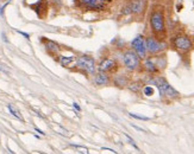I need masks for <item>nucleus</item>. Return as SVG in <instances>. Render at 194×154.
<instances>
[{"label":"nucleus","instance_id":"obj_9","mask_svg":"<svg viewBox=\"0 0 194 154\" xmlns=\"http://www.w3.org/2000/svg\"><path fill=\"white\" fill-rule=\"evenodd\" d=\"M116 68H117V63L113 58H104L99 63L98 69L101 73H108V71H113Z\"/></svg>","mask_w":194,"mask_h":154},{"label":"nucleus","instance_id":"obj_20","mask_svg":"<svg viewBox=\"0 0 194 154\" xmlns=\"http://www.w3.org/2000/svg\"><path fill=\"white\" fill-rule=\"evenodd\" d=\"M129 115H130L131 117H134V119H136V120L149 121V117H147V116H142V115H137V114H134V113H129Z\"/></svg>","mask_w":194,"mask_h":154},{"label":"nucleus","instance_id":"obj_4","mask_svg":"<svg viewBox=\"0 0 194 154\" xmlns=\"http://www.w3.org/2000/svg\"><path fill=\"white\" fill-rule=\"evenodd\" d=\"M141 58L138 57V55L136 54L132 50H127L124 52L123 55V63L126 68L127 70L130 71H134V70H137L140 64H141Z\"/></svg>","mask_w":194,"mask_h":154},{"label":"nucleus","instance_id":"obj_24","mask_svg":"<svg viewBox=\"0 0 194 154\" xmlns=\"http://www.w3.org/2000/svg\"><path fill=\"white\" fill-rule=\"evenodd\" d=\"M73 107L75 108V109H76V110H78V112H80V110H81L80 106H79V104H78V103H73Z\"/></svg>","mask_w":194,"mask_h":154},{"label":"nucleus","instance_id":"obj_3","mask_svg":"<svg viewBox=\"0 0 194 154\" xmlns=\"http://www.w3.org/2000/svg\"><path fill=\"white\" fill-rule=\"evenodd\" d=\"M150 82L159 89L161 97H168V99H176V97H179V93L168 83V81L166 78H163L161 76H156L154 78H151Z\"/></svg>","mask_w":194,"mask_h":154},{"label":"nucleus","instance_id":"obj_11","mask_svg":"<svg viewBox=\"0 0 194 154\" xmlns=\"http://www.w3.org/2000/svg\"><path fill=\"white\" fill-rule=\"evenodd\" d=\"M42 40L44 42V47H45V50H47L48 52H50V54H56V52H59L60 46H59V44H57L56 42L50 40V39H42Z\"/></svg>","mask_w":194,"mask_h":154},{"label":"nucleus","instance_id":"obj_28","mask_svg":"<svg viewBox=\"0 0 194 154\" xmlns=\"http://www.w3.org/2000/svg\"><path fill=\"white\" fill-rule=\"evenodd\" d=\"M141 154H144V153H141Z\"/></svg>","mask_w":194,"mask_h":154},{"label":"nucleus","instance_id":"obj_10","mask_svg":"<svg viewBox=\"0 0 194 154\" xmlns=\"http://www.w3.org/2000/svg\"><path fill=\"white\" fill-rule=\"evenodd\" d=\"M94 83L97 86H107L110 83V77L106 75V73L99 71L98 74H95V76H94Z\"/></svg>","mask_w":194,"mask_h":154},{"label":"nucleus","instance_id":"obj_6","mask_svg":"<svg viewBox=\"0 0 194 154\" xmlns=\"http://www.w3.org/2000/svg\"><path fill=\"white\" fill-rule=\"evenodd\" d=\"M172 43H173V46L176 50L183 51V52H187V51H189L193 47L192 40L186 34H177V36H175L174 38L172 39Z\"/></svg>","mask_w":194,"mask_h":154},{"label":"nucleus","instance_id":"obj_21","mask_svg":"<svg viewBox=\"0 0 194 154\" xmlns=\"http://www.w3.org/2000/svg\"><path fill=\"white\" fill-rule=\"evenodd\" d=\"M124 135H125V136H126V138H127V140H129V142H130V143H131V145H132V146H134V147L136 148V149H138V147H137V145H136V142H135V141H134V139H132V138H131L130 135H127L126 133H124Z\"/></svg>","mask_w":194,"mask_h":154},{"label":"nucleus","instance_id":"obj_8","mask_svg":"<svg viewBox=\"0 0 194 154\" xmlns=\"http://www.w3.org/2000/svg\"><path fill=\"white\" fill-rule=\"evenodd\" d=\"M145 46L147 51H149L150 54H159L162 50H164V44L156 39L155 37H148L145 39Z\"/></svg>","mask_w":194,"mask_h":154},{"label":"nucleus","instance_id":"obj_14","mask_svg":"<svg viewBox=\"0 0 194 154\" xmlns=\"http://www.w3.org/2000/svg\"><path fill=\"white\" fill-rule=\"evenodd\" d=\"M7 109H8V112L12 114V116H14L16 119H18V120H20V121L24 120L21 114H20V112L18 110V108L14 107L13 104H7Z\"/></svg>","mask_w":194,"mask_h":154},{"label":"nucleus","instance_id":"obj_15","mask_svg":"<svg viewBox=\"0 0 194 154\" xmlns=\"http://www.w3.org/2000/svg\"><path fill=\"white\" fill-rule=\"evenodd\" d=\"M75 59V57L74 56H69V57H66V56H60V58H59V62H60V64L62 67H69V64Z\"/></svg>","mask_w":194,"mask_h":154},{"label":"nucleus","instance_id":"obj_7","mask_svg":"<svg viewBox=\"0 0 194 154\" xmlns=\"http://www.w3.org/2000/svg\"><path fill=\"white\" fill-rule=\"evenodd\" d=\"M131 45L134 47V51L138 55L140 58L147 57V46H145V39L143 36H137L132 42Z\"/></svg>","mask_w":194,"mask_h":154},{"label":"nucleus","instance_id":"obj_1","mask_svg":"<svg viewBox=\"0 0 194 154\" xmlns=\"http://www.w3.org/2000/svg\"><path fill=\"white\" fill-rule=\"evenodd\" d=\"M150 26L157 37H162L166 34V21H164V12L163 7H156L150 14Z\"/></svg>","mask_w":194,"mask_h":154},{"label":"nucleus","instance_id":"obj_19","mask_svg":"<svg viewBox=\"0 0 194 154\" xmlns=\"http://www.w3.org/2000/svg\"><path fill=\"white\" fill-rule=\"evenodd\" d=\"M72 147H74L75 149H78L79 151V153L81 154H89V152H88V148L85 147V146H79V145H70Z\"/></svg>","mask_w":194,"mask_h":154},{"label":"nucleus","instance_id":"obj_13","mask_svg":"<svg viewBox=\"0 0 194 154\" xmlns=\"http://www.w3.org/2000/svg\"><path fill=\"white\" fill-rule=\"evenodd\" d=\"M31 8H32L35 12L37 13V15H38V14H40V11L47 12L48 4H47V1H44V0H38V1H36L35 4L31 5Z\"/></svg>","mask_w":194,"mask_h":154},{"label":"nucleus","instance_id":"obj_23","mask_svg":"<svg viewBox=\"0 0 194 154\" xmlns=\"http://www.w3.org/2000/svg\"><path fill=\"white\" fill-rule=\"evenodd\" d=\"M1 37H2V40H4L5 43H8V39H7V37H6V34H5V32H2V33H1Z\"/></svg>","mask_w":194,"mask_h":154},{"label":"nucleus","instance_id":"obj_5","mask_svg":"<svg viewBox=\"0 0 194 154\" xmlns=\"http://www.w3.org/2000/svg\"><path fill=\"white\" fill-rule=\"evenodd\" d=\"M76 67L87 74H93L95 71V60L91 56L81 55L79 57H76Z\"/></svg>","mask_w":194,"mask_h":154},{"label":"nucleus","instance_id":"obj_25","mask_svg":"<svg viewBox=\"0 0 194 154\" xmlns=\"http://www.w3.org/2000/svg\"><path fill=\"white\" fill-rule=\"evenodd\" d=\"M132 127L135 128V129H137V130H140V132H143V133H145V130L143 129V128H140V127H137V126H135V125H132Z\"/></svg>","mask_w":194,"mask_h":154},{"label":"nucleus","instance_id":"obj_18","mask_svg":"<svg viewBox=\"0 0 194 154\" xmlns=\"http://www.w3.org/2000/svg\"><path fill=\"white\" fill-rule=\"evenodd\" d=\"M129 89H130L131 91L138 93V91L142 89V84L140 83V82H135V83H132V84H130V86H129Z\"/></svg>","mask_w":194,"mask_h":154},{"label":"nucleus","instance_id":"obj_2","mask_svg":"<svg viewBox=\"0 0 194 154\" xmlns=\"http://www.w3.org/2000/svg\"><path fill=\"white\" fill-rule=\"evenodd\" d=\"M113 0H75V6L82 11L100 12L111 6Z\"/></svg>","mask_w":194,"mask_h":154},{"label":"nucleus","instance_id":"obj_12","mask_svg":"<svg viewBox=\"0 0 194 154\" xmlns=\"http://www.w3.org/2000/svg\"><path fill=\"white\" fill-rule=\"evenodd\" d=\"M144 69L147 70L148 73H150V74H155V73L159 71V68H157V65H156V63H155V60L153 58H145V60H144Z\"/></svg>","mask_w":194,"mask_h":154},{"label":"nucleus","instance_id":"obj_17","mask_svg":"<svg viewBox=\"0 0 194 154\" xmlns=\"http://www.w3.org/2000/svg\"><path fill=\"white\" fill-rule=\"evenodd\" d=\"M143 94L145 95V96H153L155 93V89L151 86H145V87H143Z\"/></svg>","mask_w":194,"mask_h":154},{"label":"nucleus","instance_id":"obj_27","mask_svg":"<svg viewBox=\"0 0 194 154\" xmlns=\"http://www.w3.org/2000/svg\"><path fill=\"white\" fill-rule=\"evenodd\" d=\"M54 2H56V4H60L61 0H54Z\"/></svg>","mask_w":194,"mask_h":154},{"label":"nucleus","instance_id":"obj_26","mask_svg":"<svg viewBox=\"0 0 194 154\" xmlns=\"http://www.w3.org/2000/svg\"><path fill=\"white\" fill-rule=\"evenodd\" d=\"M35 130H36V132H37V133H40V135H44V134H45V133H44V132H43V130H40V128H35Z\"/></svg>","mask_w":194,"mask_h":154},{"label":"nucleus","instance_id":"obj_16","mask_svg":"<svg viewBox=\"0 0 194 154\" xmlns=\"http://www.w3.org/2000/svg\"><path fill=\"white\" fill-rule=\"evenodd\" d=\"M113 83L117 87H124V86H127V78L124 76H116Z\"/></svg>","mask_w":194,"mask_h":154},{"label":"nucleus","instance_id":"obj_22","mask_svg":"<svg viewBox=\"0 0 194 154\" xmlns=\"http://www.w3.org/2000/svg\"><path fill=\"white\" fill-rule=\"evenodd\" d=\"M17 32H18L19 34H21V36H24L26 39H30V34L26 33V32H23V31H17Z\"/></svg>","mask_w":194,"mask_h":154}]
</instances>
